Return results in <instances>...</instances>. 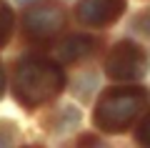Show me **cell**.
<instances>
[{
    "label": "cell",
    "instance_id": "6da1fadb",
    "mask_svg": "<svg viewBox=\"0 0 150 148\" xmlns=\"http://www.w3.org/2000/svg\"><path fill=\"white\" fill-rule=\"evenodd\" d=\"M65 88V73L43 55H25L13 70V95L23 108H40L55 101Z\"/></svg>",
    "mask_w": 150,
    "mask_h": 148
},
{
    "label": "cell",
    "instance_id": "7a4b0ae2",
    "mask_svg": "<svg viewBox=\"0 0 150 148\" xmlns=\"http://www.w3.org/2000/svg\"><path fill=\"white\" fill-rule=\"evenodd\" d=\"M145 106H148V90L143 85L110 88L100 95L93 111V123L98 126V131L118 136L133 128V123L145 113Z\"/></svg>",
    "mask_w": 150,
    "mask_h": 148
},
{
    "label": "cell",
    "instance_id": "3957f363",
    "mask_svg": "<svg viewBox=\"0 0 150 148\" xmlns=\"http://www.w3.org/2000/svg\"><path fill=\"white\" fill-rule=\"evenodd\" d=\"M148 70V55L145 50L133 40H120L110 48V53L105 58V73L108 78L120 80V83H130L145 75Z\"/></svg>",
    "mask_w": 150,
    "mask_h": 148
},
{
    "label": "cell",
    "instance_id": "277c9868",
    "mask_svg": "<svg viewBox=\"0 0 150 148\" xmlns=\"http://www.w3.org/2000/svg\"><path fill=\"white\" fill-rule=\"evenodd\" d=\"M65 10L58 3H40V5H33L25 10L23 15V30L28 38L38 43L53 40L55 35H60L65 28Z\"/></svg>",
    "mask_w": 150,
    "mask_h": 148
},
{
    "label": "cell",
    "instance_id": "5b68a950",
    "mask_svg": "<svg viewBox=\"0 0 150 148\" xmlns=\"http://www.w3.org/2000/svg\"><path fill=\"white\" fill-rule=\"evenodd\" d=\"M125 13V0H80L75 10L78 20L90 28H105Z\"/></svg>",
    "mask_w": 150,
    "mask_h": 148
},
{
    "label": "cell",
    "instance_id": "8992f818",
    "mask_svg": "<svg viewBox=\"0 0 150 148\" xmlns=\"http://www.w3.org/2000/svg\"><path fill=\"white\" fill-rule=\"evenodd\" d=\"M93 48H95V40L90 35H70L58 45L55 53H58L60 63H78V60H83L85 55L93 53Z\"/></svg>",
    "mask_w": 150,
    "mask_h": 148
},
{
    "label": "cell",
    "instance_id": "52a82bcc",
    "mask_svg": "<svg viewBox=\"0 0 150 148\" xmlns=\"http://www.w3.org/2000/svg\"><path fill=\"white\" fill-rule=\"evenodd\" d=\"M78 123H80V111L65 106V108H60V111L48 121V131H53V133H68V131H73Z\"/></svg>",
    "mask_w": 150,
    "mask_h": 148
},
{
    "label": "cell",
    "instance_id": "ba28073f",
    "mask_svg": "<svg viewBox=\"0 0 150 148\" xmlns=\"http://www.w3.org/2000/svg\"><path fill=\"white\" fill-rule=\"evenodd\" d=\"M13 28H15V15H13L10 5H5V0H0V48L10 40Z\"/></svg>",
    "mask_w": 150,
    "mask_h": 148
},
{
    "label": "cell",
    "instance_id": "9c48e42d",
    "mask_svg": "<svg viewBox=\"0 0 150 148\" xmlns=\"http://www.w3.org/2000/svg\"><path fill=\"white\" fill-rule=\"evenodd\" d=\"M18 138V128L13 121H0V146H10Z\"/></svg>",
    "mask_w": 150,
    "mask_h": 148
},
{
    "label": "cell",
    "instance_id": "30bf717a",
    "mask_svg": "<svg viewBox=\"0 0 150 148\" xmlns=\"http://www.w3.org/2000/svg\"><path fill=\"white\" fill-rule=\"evenodd\" d=\"M150 126V118L145 116L143 121H140V126H138V133H135V138H138V143H148V138H145V128Z\"/></svg>",
    "mask_w": 150,
    "mask_h": 148
},
{
    "label": "cell",
    "instance_id": "8fae6325",
    "mask_svg": "<svg viewBox=\"0 0 150 148\" xmlns=\"http://www.w3.org/2000/svg\"><path fill=\"white\" fill-rule=\"evenodd\" d=\"M5 85H8V80H5V70H3V65H0V98H3V93H5Z\"/></svg>",
    "mask_w": 150,
    "mask_h": 148
},
{
    "label": "cell",
    "instance_id": "7c38bea8",
    "mask_svg": "<svg viewBox=\"0 0 150 148\" xmlns=\"http://www.w3.org/2000/svg\"><path fill=\"white\" fill-rule=\"evenodd\" d=\"M80 143H98V138H95V136H83Z\"/></svg>",
    "mask_w": 150,
    "mask_h": 148
},
{
    "label": "cell",
    "instance_id": "4fadbf2b",
    "mask_svg": "<svg viewBox=\"0 0 150 148\" xmlns=\"http://www.w3.org/2000/svg\"><path fill=\"white\" fill-rule=\"evenodd\" d=\"M18 3H33V0H18Z\"/></svg>",
    "mask_w": 150,
    "mask_h": 148
}]
</instances>
